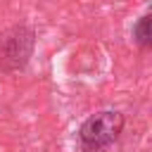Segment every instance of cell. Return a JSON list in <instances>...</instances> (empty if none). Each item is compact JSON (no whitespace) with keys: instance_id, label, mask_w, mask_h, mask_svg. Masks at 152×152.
Masks as SVG:
<instances>
[{"instance_id":"cell-1","label":"cell","mask_w":152,"mask_h":152,"mask_svg":"<svg viewBox=\"0 0 152 152\" xmlns=\"http://www.w3.org/2000/svg\"><path fill=\"white\" fill-rule=\"evenodd\" d=\"M124 114L116 109H102L90 114L78 128L81 152H107L124 131Z\"/></svg>"},{"instance_id":"cell-2","label":"cell","mask_w":152,"mask_h":152,"mask_svg":"<svg viewBox=\"0 0 152 152\" xmlns=\"http://www.w3.org/2000/svg\"><path fill=\"white\" fill-rule=\"evenodd\" d=\"M36 45V33L31 26H12L0 36V69L7 74L24 71Z\"/></svg>"},{"instance_id":"cell-3","label":"cell","mask_w":152,"mask_h":152,"mask_svg":"<svg viewBox=\"0 0 152 152\" xmlns=\"http://www.w3.org/2000/svg\"><path fill=\"white\" fill-rule=\"evenodd\" d=\"M133 38L140 48H145V50L150 48V43H152V17L150 14L138 19V24L133 26Z\"/></svg>"}]
</instances>
